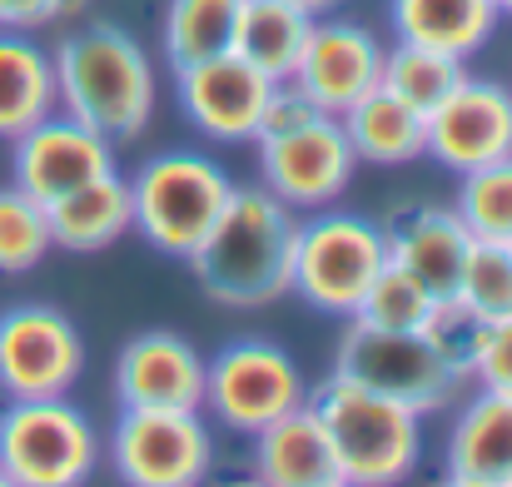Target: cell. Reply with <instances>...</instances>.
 <instances>
[{
    "label": "cell",
    "instance_id": "6da1fadb",
    "mask_svg": "<svg viewBox=\"0 0 512 487\" xmlns=\"http://www.w3.org/2000/svg\"><path fill=\"white\" fill-rule=\"evenodd\" d=\"M50 65H55L60 110L90 125L95 135H105L110 145L140 140L145 125L155 120V100H160L155 60L130 30L95 20L65 35L50 50Z\"/></svg>",
    "mask_w": 512,
    "mask_h": 487
},
{
    "label": "cell",
    "instance_id": "7a4b0ae2",
    "mask_svg": "<svg viewBox=\"0 0 512 487\" xmlns=\"http://www.w3.org/2000/svg\"><path fill=\"white\" fill-rule=\"evenodd\" d=\"M294 234L299 214L274 199L264 184L229 194L219 224L204 234V244L184 259L199 279V289L229 309H259L289 294L294 269Z\"/></svg>",
    "mask_w": 512,
    "mask_h": 487
},
{
    "label": "cell",
    "instance_id": "3957f363",
    "mask_svg": "<svg viewBox=\"0 0 512 487\" xmlns=\"http://www.w3.org/2000/svg\"><path fill=\"white\" fill-rule=\"evenodd\" d=\"M309 408L319 413L343 483L353 487H398L413 478L423 458V418L343 373H329L309 388Z\"/></svg>",
    "mask_w": 512,
    "mask_h": 487
},
{
    "label": "cell",
    "instance_id": "277c9868",
    "mask_svg": "<svg viewBox=\"0 0 512 487\" xmlns=\"http://www.w3.org/2000/svg\"><path fill=\"white\" fill-rule=\"evenodd\" d=\"M229 194L234 179L219 160L194 150H165L130 174L135 234H145L170 259H189L204 244V234L219 224Z\"/></svg>",
    "mask_w": 512,
    "mask_h": 487
},
{
    "label": "cell",
    "instance_id": "5b68a950",
    "mask_svg": "<svg viewBox=\"0 0 512 487\" xmlns=\"http://www.w3.org/2000/svg\"><path fill=\"white\" fill-rule=\"evenodd\" d=\"M388 264L383 229L343 214V209H314V219L299 224L294 234V269H289V294H299L319 314L353 319L358 299Z\"/></svg>",
    "mask_w": 512,
    "mask_h": 487
},
{
    "label": "cell",
    "instance_id": "8992f818",
    "mask_svg": "<svg viewBox=\"0 0 512 487\" xmlns=\"http://www.w3.org/2000/svg\"><path fill=\"white\" fill-rule=\"evenodd\" d=\"M100 463V433L70 398H25L0 413V473L15 487H80Z\"/></svg>",
    "mask_w": 512,
    "mask_h": 487
},
{
    "label": "cell",
    "instance_id": "52a82bcc",
    "mask_svg": "<svg viewBox=\"0 0 512 487\" xmlns=\"http://www.w3.org/2000/svg\"><path fill=\"white\" fill-rule=\"evenodd\" d=\"M309 388L299 363L269 338H239L204 363V408L214 423L254 438L284 413L304 408Z\"/></svg>",
    "mask_w": 512,
    "mask_h": 487
},
{
    "label": "cell",
    "instance_id": "ba28073f",
    "mask_svg": "<svg viewBox=\"0 0 512 487\" xmlns=\"http://www.w3.org/2000/svg\"><path fill=\"white\" fill-rule=\"evenodd\" d=\"M110 463L125 487H199L214 468V433L199 408H125Z\"/></svg>",
    "mask_w": 512,
    "mask_h": 487
},
{
    "label": "cell",
    "instance_id": "9c48e42d",
    "mask_svg": "<svg viewBox=\"0 0 512 487\" xmlns=\"http://www.w3.org/2000/svg\"><path fill=\"white\" fill-rule=\"evenodd\" d=\"M334 373L413 408L418 418L448 408L458 398V378L443 368V358L428 348L423 333H393V328H368L348 319L334 353Z\"/></svg>",
    "mask_w": 512,
    "mask_h": 487
},
{
    "label": "cell",
    "instance_id": "30bf717a",
    "mask_svg": "<svg viewBox=\"0 0 512 487\" xmlns=\"http://www.w3.org/2000/svg\"><path fill=\"white\" fill-rule=\"evenodd\" d=\"M85 368V338L50 304H15L0 314V393L5 403L65 398Z\"/></svg>",
    "mask_w": 512,
    "mask_h": 487
},
{
    "label": "cell",
    "instance_id": "8fae6325",
    "mask_svg": "<svg viewBox=\"0 0 512 487\" xmlns=\"http://www.w3.org/2000/svg\"><path fill=\"white\" fill-rule=\"evenodd\" d=\"M259 145V179L274 199H284L294 214H314L329 209L343 189L353 184L358 155L343 135L339 115H314L309 125L289 130V135H269L254 140Z\"/></svg>",
    "mask_w": 512,
    "mask_h": 487
},
{
    "label": "cell",
    "instance_id": "7c38bea8",
    "mask_svg": "<svg viewBox=\"0 0 512 487\" xmlns=\"http://www.w3.org/2000/svg\"><path fill=\"white\" fill-rule=\"evenodd\" d=\"M174 80H179L184 120L204 140H219V145H254L259 115H264V105L279 85L234 50L209 55V60H199L189 70H174Z\"/></svg>",
    "mask_w": 512,
    "mask_h": 487
},
{
    "label": "cell",
    "instance_id": "4fadbf2b",
    "mask_svg": "<svg viewBox=\"0 0 512 487\" xmlns=\"http://www.w3.org/2000/svg\"><path fill=\"white\" fill-rule=\"evenodd\" d=\"M115 169V145L105 135H95L90 125L70 120L65 110L45 115L40 125H30L25 135L10 140V184L25 189L35 204H55L70 189L100 179Z\"/></svg>",
    "mask_w": 512,
    "mask_h": 487
},
{
    "label": "cell",
    "instance_id": "5bb4252c",
    "mask_svg": "<svg viewBox=\"0 0 512 487\" xmlns=\"http://www.w3.org/2000/svg\"><path fill=\"white\" fill-rule=\"evenodd\" d=\"M428 155L453 169H483L493 160L512 155V90L503 80H483V75H463L453 85V95L428 110Z\"/></svg>",
    "mask_w": 512,
    "mask_h": 487
},
{
    "label": "cell",
    "instance_id": "9a60e30c",
    "mask_svg": "<svg viewBox=\"0 0 512 487\" xmlns=\"http://www.w3.org/2000/svg\"><path fill=\"white\" fill-rule=\"evenodd\" d=\"M378 70H383V40L368 25L319 15L289 85L319 115H343L348 105H358L378 85Z\"/></svg>",
    "mask_w": 512,
    "mask_h": 487
},
{
    "label": "cell",
    "instance_id": "2e32d148",
    "mask_svg": "<svg viewBox=\"0 0 512 487\" xmlns=\"http://www.w3.org/2000/svg\"><path fill=\"white\" fill-rule=\"evenodd\" d=\"M120 408H204V358L170 328L135 333L115 358Z\"/></svg>",
    "mask_w": 512,
    "mask_h": 487
},
{
    "label": "cell",
    "instance_id": "e0dca14e",
    "mask_svg": "<svg viewBox=\"0 0 512 487\" xmlns=\"http://www.w3.org/2000/svg\"><path fill=\"white\" fill-rule=\"evenodd\" d=\"M383 244H388V264L393 269H403L433 299H448V294H458L473 234L458 219V209L418 204V209H403L398 219L383 224Z\"/></svg>",
    "mask_w": 512,
    "mask_h": 487
},
{
    "label": "cell",
    "instance_id": "ac0fdd59",
    "mask_svg": "<svg viewBox=\"0 0 512 487\" xmlns=\"http://www.w3.org/2000/svg\"><path fill=\"white\" fill-rule=\"evenodd\" d=\"M254 478L264 487H334L343 483L334 443L319 423V413L294 408L279 423H269L264 433H254Z\"/></svg>",
    "mask_w": 512,
    "mask_h": 487
},
{
    "label": "cell",
    "instance_id": "d6986e66",
    "mask_svg": "<svg viewBox=\"0 0 512 487\" xmlns=\"http://www.w3.org/2000/svg\"><path fill=\"white\" fill-rule=\"evenodd\" d=\"M50 219V239L55 249L70 254H100L110 244H120L125 234H135V204H130V179L120 169L70 189L65 199L45 204Z\"/></svg>",
    "mask_w": 512,
    "mask_h": 487
},
{
    "label": "cell",
    "instance_id": "ffe728a7",
    "mask_svg": "<svg viewBox=\"0 0 512 487\" xmlns=\"http://www.w3.org/2000/svg\"><path fill=\"white\" fill-rule=\"evenodd\" d=\"M448 473L478 487L512 483V393L478 388L448 438Z\"/></svg>",
    "mask_w": 512,
    "mask_h": 487
},
{
    "label": "cell",
    "instance_id": "44dd1931",
    "mask_svg": "<svg viewBox=\"0 0 512 487\" xmlns=\"http://www.w3.org/2000/svg\"><path fill=\"white\" fill-rule=\"evenodd\" d=\"M498 5L493 0H388V25L393 40L428 45L443 55H478L493 30H498Z\"/></svg>",
    "mask_w": 512,
    "mask_h": 487
},
{
    "label": "cell",
    "instance_id": "7402d4cb",
    "mask_svg": "<svg viewBox=\"0 0 512 487\" xmlns=\"http://www.w3.org/2000/svg\"><path fill=\"white\" fill-rule=\"evenodd\" d=\"M339 120L358 164H383L388 169V164H413L428 155V115H418L413 105H403L383 85H373L358 105L343 110Z\"/></svg>",
    "mask_w": 512,
    "mask_h": 487
},
{
    "label": "cell",
    "instance_id": "603a6c76",
    "mask_svg": "<svg viewBox=\"0 0 512 487\" xmlns=\"http://www.w3.org/2000/svg\"><path fill=\"white\" fill-rule=\"evenodd\" d=\"M60 110L50 50L25 30H0V140L25 135L45 115Z\"/></svg>",
    "mask_w": 512,
    "mask_h": 487
},
{
    "label": "cell",
    "instance_id": "cb8c5ba5",
    "mask_svg": "<svg viewBox=\"0 0 512 487\" xmlns=\"http://www.w3.org/2000/svg\"><path fill=\"white\" fill-rule=\"evenodd\" d=\"M319 15H309L294 0H239V20H234V55H244L249 65H259L269 80H289L309 30Z\"/></svg>",
    "mask_w": 512,
    "mask_h": 487
},
{
    "label": "cell",
    "instance_id": "d4e9b609",
    "mask_svg": "<svg viewBox=\"0 0 512 487\" xmlns=\"http://www.w3.org/2000/svg\"><path fill=\"white\" fill-rule=\"evenodd\" d=\"M239 0H170L160 20V50L170 70H189L209 55H224L234 45Z\"/></svg>",
    "mask_w": 512,
    "mask_h": 487
},
{
    "label": "cell",
    "instance_id": "484cf974",
    "mask_svg": "<svg viewBox=\"0 0 512 487\" xmlns=\"http://www.w3.org/2000/svg\"><path fill=\"white\" fill-rule=\"evenodd\" d=\"M463 60L458 55H443V50H428V45H408V40H393L383 50V70H378V85L388 95H398L403 105H413L418 115L438 110L453 85L463 80Z\"/></svg>",
    "mask_w": 512,
    "mask_h": 487
},
{
    "label": "cell",
    "instance_id": "4316f807",
    "mask_svg": "<svg viewBox=\"0 0 512 487\" xmlns=\"http://www.w3.org/2000/svg\"><path fill=\"white\" fill-rule=\"evenodd\" d=\"M488 319L468 304V299H458V294H448V299H433V309H428V319H423V338H428V348L443 358V368L458 378V383H468L473 373H478V358H483V343H488Z\"/></svg>",
    "mask_w": 512,
    "mask_h": 487
},
{
    "label": "cell",
    "instance_id": "83f0119b",
    "mask_svg": "<svg viewBox=\"0 0 512 487\" xmlns=\"http://www.w3.org/2000/svg\"><path fill=\"white\" fill-rule=\"evenodd\" d=\"M458 219L468 224L473 239H493V244H512V155L493 160L483 169L458 174Z\"/></svg>",
    "mask_w": 512,
    "mask_h": 487
},
{
    "label": "cell",
    "instance_id": "f1b7e54d",
    "mask_svg": "<svg viewBox=\"0 0 512 487\" xmlns=\"http://www.w3.org/2000/svg\"><path fill=\"white\" fill-rule=\"evenodd\" d=\"M55 249L45 204H35L25 189H0V274H30Z\"/></svg>",
    "mask_w": 512,
    "mask_h": 487
},
{
    "label": "cell",
    "instance_id": "f546056e",
    "mask_svg": "<svg viewBox=\"0 0 512 487\" xmlns=\"http://www.w3.org/2000/svg\"><path fill=\"white\" fill-rule=\"evenodd\" d=\"M428 309H433V294H428V289H418L403 269L383 264V269H378V279L368 284V294L358 299L353 319H358V324H368V328L418 333L423 319H428Z\"/></svg>",
    "mask_w": 512,
    "mask_h": 487
},
{
    "label": "cell",
    "instance_id": "4dcf8cb0",
    "mask_svg": "<svg viewBox=\"0 0 512 487\" xmlns=\"http://www.w3.org/2000/svg\"><path fill=\"white\" fill-rule=\"evenodd\" d=\"M458 299H468L488 324L512 319V244L473 239L463 279H458Z\"/></svg>",
    "mask_w": 512,
    "mask_h": 487
},
{
    "label": "cell",
    "instance_id": "1f68e13d",
    "mask_svg": "<svg viewBox=\"0 0 512 487\" xmlns=\"http://www.w3.org/2000/svg\"><path fill=\"white\" fill-rule=\"evenodd\" d=\"M319 110L289 85V80H279L274 85V95H269V105H264V115H259V135L254 140H269V135H289V130H299V125H309Z\"/></svg>",
    "mask_w": 512,
    "mask_h": 487
},
{
    "label": "cell",
    "instance_id": "d6a6232c",
    "mask_svg": "<svg viewBox=\"0 0 512 487\" xmlns=\"http://www.w3.org/2000/svg\"><path fill=\"white\" fill-rule=\"evenodd\" d=\"M478 388H493V393H512V319H498L488 328V343H483V358H478Z\"/></svg>",
    "mask_w": 512,
    "mask_h": 487
},
{
    "label": "cell",
    "instance_id": "836d02e7",
    "mask_svg": "<svg viewBox=\"0 0 512 487\" xmlns=\"http://www.w3.org/2000/svg\"><path fill=\"white\" fill-rule=\"evenodd\" d=\"M35 25H50L45 0H0V30H35Z\"/></svg>",
    "mask_w": 512,
    "mask_h": 487
},
{
    "label": "cell",
    "instance_id": "e575fe53",
    "mask_svg": "<svg viewBox=\"0 0 512 487\" xmlns=\"http://www.w3.org/2000/svg\"><path fill=\"white\" fill-rule=\"evenodd\" d=\"M45 5H50V20H75L90 10V0H45Z\"/></svg>",
    "mask_w": 512,
    "mask_h": 487
},
{
    "label": "cell",
    "instance_id": "d590c367",
    "mask_svg": "<svg viewBox=\"0 0 512 487\" xmlns=\"http://www.w3.org/2000/svg\"><path fill=\"white\" fill-rule=\"evenodd\" d=\"M294 5H304L309 15H329L334 5H343V0H294Z\"/></svg>",
    "mask_w": 512,
    "mask_h": 487
},
{
    "label": "cell",
    "instance_id": "8d00e7d4",
    "mask_svg": "<svg viewBox=\"0 0 512 487\" xmlns=\"http://www.w3.org/2000/svg\"><path fill=\"white\" fill-rule=\"evenodd\" d=\"M433 487H478V483H468V478H453V473H448L443 483H433Z\"/></svg>",
    "mask_w": 512,
    "mask_h": 487
},
{
    "label": "cell",
    "instance_id": "74e56055",
    "mask_svg": "<svg viewBox=\"0 0 512 487\" xmlns=\"http://www.w3.org/2000/svg\"><path fill=\"white\" fill-rule=\"evenodd\" d=\"M224 487H264L259 478H239V483H224Z\"/></svg>",
    "mask_w": 512,
    "mask_h": 487
},
{
    "label": "cell",
    "instance_id": "f35d334b",
    "mask_svg": "<svg viewBox=\"0 0 512 487\" xmlns=\"http://www.w3.org/2000/svg\"><path fill=\"white\" fill-rule=\"evenodd\" d=\"M498 5V15H512V0H493Z\"/></svg>",
    "mask_w": 512,
    "mask_h": 487
},
{
    "label": "cell",
    "instance_id": "ab89813d",
    "mask_svg": "<svg viewBox=\"0 0 512 487\" xmlns=\"http://www.w3.org/2000/svg\"><path fill=\"white\" fill-rule=\"evenodd\" d=\"M0 487H15V483H10V478H5V473H0Z\"/></svg>",
    "mask_w": 512,
    "mask_h": 487
},
{
    "label": "cell",
    "instance_id": "60d3db41",
    "mask_svg": "<svg viewBox=\"0 0 512 487\" xmlns=\"http://www.w3.org/2000/svg\"><path fill=\"white\" fill-rule=\"evenodd\" d=\"M334 487H353V483H334Z\"/></svg>",
    "mask_w": 512,
    "mask_h": 487
},
{
    "label": "cell",
    "instance_id": "b9f144b4",
    "mask_svg": "<svg viewBox=\"0 0 512 487\" xmlns=\"http://www.w3.org/2000/svg\"><path fill=\"white\" fill-rule=\"evenodd\" d=\"M508 487H512V483H508Z\"/></svg>",
    "mask_w": 512,
    "mask_h": 487
}]
</instances>
